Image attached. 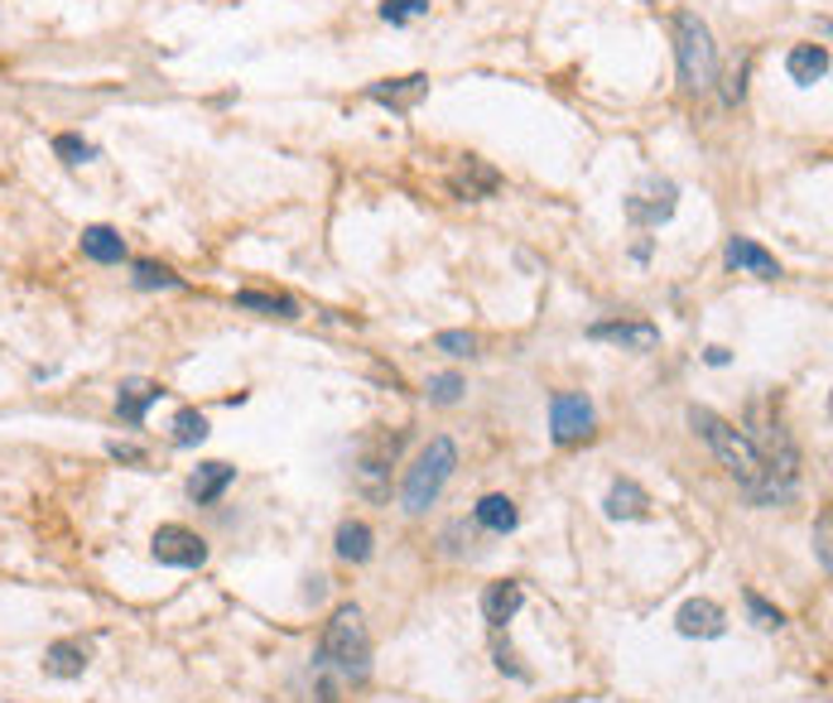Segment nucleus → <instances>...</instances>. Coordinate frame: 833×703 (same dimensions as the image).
Returning <instances> with one entry per match:
<instances>
[{
  "label": "nucleus",
  "instance_id": "24",
  "mask_svg": "<svg viewBox=\"0 0 833 703\" xmlns=\"http://www.w3.org/2000/svg\"><path fill=\"white\" fill-rule=\"evenodd\" d=\"M419 15H429V0H381V20L386 24H409Z\"/></svg>",
  "mask_w": 833,
  "mask_h": 703
},
{
  "label": "nucleus",
  "instance_id": "1",
  "mask_svg": "<svg viewBox=\"0 0 833 703\" xmlns=\"http://www.w3.org/2000/svg\"><path fill=\"white\" fill-rule=\"evenodd\" d=\"M690 424L708 439V448L718 454L723 468L747 487L751 501L771 507V501H786L790 492H795V482H790V477H780V472H771V462L761 458V448L751 444L747 434H737L723 415H713V409H698V405H694V409H690Z\"/></svg>",
  "mask_w": 833,
  "mask_h": 703
},
{
  "label": "nucleus",
  "instance_id": "8",
  "mask_svg": "<svg viewBox=\"0 0 833 703\" xmlns=\"http://www.w3.org/2000/svg\"><path fill=\"white\" fill-rule=\"evenodd\" d=\"M366 97L391 106V111H409V106H419L429 97V77L425 73H409V77H391V83H372L366 87Z\"/></svg>",
  "mask_w": 833,
  "mask_h": 703
},
{
  "label": "nucleus",
  "instance_id": "12",
  "mask_svg": "<svg viewBox=\"0 0 833 703\" xmlns=\"http://www.w3.org/2000/svg\"><path fill=\"white\" fill-rule=\"evenodd\" d=\"M160 395H164L160 381H140V376H130V381H121V391H116V415H121L126 424H140V419H145V409L160 401Z\"/></svg>",
  "mask_w": 833,
  "mask_h": 703
},
{
  "label": "nucleus",
  "instance_id": "22",
  "mask_svg": "<svg viewBox=\"0 0 833 703\" xmlns=\"http://www.w3.org/2000/svg\"><path fill=\"white\" fill-rule=\"evenodd\" d=\"M236 309H256V313H275V318H299V303L285 295H256V289H242L236 295Z\"/></svg>",
  "mask_w": 833,
  "mask_h": 703
},
{
  "label": "nucleus",
  "instance_id": "16",
  "mask_svg": "<svg viewBox=\"0 0 833 703\" xmlns=\"http://www.w3.org/2000/svg\"><path fill=\"white\" fill-rule=\"evenodd\" d=\"M521 603H525L521 583H492V588L482 593V617L492 621V627H506V621L521 613Z\"/></svg>",
  "mask_w": 833,
  "mask_h": 703
},
{
  "label": "nucleus",
  "instance_id": "7",
  "mask_svg": "<svg viewBox=\"0 0 833 703\" xmlns=\"http://www.w3.org/2000/svg\"><path fill=\"white\" fill-rule=\"evenodd\" d=\"M674 203H680V189H674L670 179H655V183H645L641 193L627 198V217L641 222V227H660V222L674 217Z\"/></svg>",
  "mask_w": 833,
  "mask_h": 703
},
{
  "label": "nucleus",
  "instance_id": "6",
  "mask_svg": "<svg viewBox=\"0 0 833 703\" xmlns=\"http://www.w3.org/2000/svg\"><path fill=\"white\" fill-rule=\"evenodd\" d=\"M592 401L588 395H554L549 401V434L554 444H578L592 434Z\"/></svg>",
  "mask_w": 833,
  "mask_h": 703
},
{
  "label": "nucleus",
  "instance_id": "17",
  "mask_svg": "<svg viewBox=\"0 0 833 703\" xmlns=\"http://www.w3.org/2000/svg\"><path fill=\"white\" fill-rule=\"evenodd\" d=\"M496 183H501V174H496L492 164L468 159V164H462V174H453V193L458 198H487V193H496Z\"/></svg>",
  "mask_w": 833,
  "mask_h": 703
},
{
  "label": "nucleus",
  "instance_id": "31",
  "mask_svg": "<svg viewBox=\"0 0 833 703\" xmlns=\"http://www.w3.org/2000/svg\"><path fill=\"white\" fill-rule=\"evenodd\" d=\"M496 665H501V670H511V674H521V680H525V670L515 665V656L506 651V646H496Z\"/></svg>",
  "mask_w": 833,
  "mask_h": 703
},
{
  "label": "nucleus",
  "instance_id": "5",
  "mask_svg": "<svg viewBox=\"0 0 833 703\" xmlns=\"http://www.w3.org/2000/svg\"><path fill=\"white\" fill-rule=\"evenodd\" d=\"M150 554L160 564H169V568H197L207 560V540L197 535V530H189V525H160L154 530V540H150Z\"/></svg>",
  "mask_w": 833,
  "mask_h": 703
},
{
  "label": "nucleus",
  "instance_id": "13",
  "mask_svg": "<svg viewBox=\"0 0 833 703\" xmlns=\"http://www.w3.org/2000/svg\"><path fill=\"white\" fill-rule=\"evenodd\" d=\"M786 73H790V83H800V87L824 83V73H829V49H824V44H795V49H790V58H786Z\"/></svg>",
  "mask_w": 833,
  "mask_h": 703
},
{
  "label": "nucleus",
  "instance_id": "26",
  "mask_svg": "<svg viewBox=\"0 0 833 703\" xmlns=\"http://www.w3.org/2000/svg\"><path fill=\"white\" fill-rule=\"evenodd\" d=\"M747 613H751V621H757L761 631H776V627H786V617H780V607H771V603H766L757 588H747Z\"/></svg>",
  "mask_w": 833,
  "mask_h": 703
},
{
  "label": "nucleus",
  "instance_id": "19",
  "mask_svg": "<svg viewBox=\"0 0 833 703\" xmlns=\"http://www.w3.org/2000/svg\"><path fill=\"white\" fill-rule=\"evenodd\" d=\"M645 507H651V501H645L637 482H612V492H607V515H612V521H641Z\"/></svg>",
  "mask_w": 833,
  "mask_h": 703
},
{
  "label": "nucleus",
  "instance_id": "28",
  "mask_svg": "<svg viewBox=\"0 0 833 703\" xmlns=\"http://www.w3.org/2000/svg\"><path fill=\"white\" fill-rule=\"evenodd\" d=\"M434 348L448 352V356H472V352H478V338H472V333H439V338H434Z\"/></svg>",
  "mask_w": 833,
  "mask_h": 703
},
{
  "label": "nucleus",
  "instance_id": "9",
  "mask_svg": "<svg viewBox=\"0 0 833 703\" xmlns=\"http://www.w3.org/2000/svg\"><path fill=\"white\" fill-rule=\"evenodd\" d=\"M723 260L733 265V270H743V275H757V280H776V275H780L776 256H771L766 246L751 242V236H733V242H727V251H723Z\"/></svg>",
  "mask_w": 833,
  "mask_h": 703
},
{
  "label": "nucleus",
  "instance_id": "21",
  "mask_svg": "<svg viewBox=\"0 0 833 703\" xmlns=\"http://www.w3.org/2000/svg\"><path fill=\"white\" fill-rule=\"evenodd\" d=\"M338 554H342V560H352V564L372 560V525H362V521L342 525L338 530Z\"/></svg>",
  "mask_w": 833,
  "mask_h": 703
},
{
  "label": "nucleus",
  "instance_id": "11",
  "mask_svg": "<svg viewBox=\"0 0 833 703\" xmlns=\"http://www.w3.org/2000/svg\"><path fill=\"white\" fill-rule=\"evenodd\" d=\"M674 627H680V636H704V641H713V636H723V631H727V617H723V607H718V603L694 598V603H684V607H680Z\"/></svg>",
  "mask_w": 833,
  "mask_h": 703
},
{
  "label": "nucleus",
  "instance_id": "30",
  "mask_svg": "<svg viewBox=\"0 0 833 703\" xmlns=\"http://www.w3.org/2000/svg\"><path fill=\"white\" fill-rule=\"evenodd\" d=\"M814 550H819V564L829 568V564H833V560H829V515H819V530H814Z\"/></svg>",
  "mask_w": 833,
  "mask_h": 703
},
{
  "label": "nucleus",
  "instance_id": "27",
  "mask_svg": "<svg viewBox=\"0 0 833 703\" xmlns=\"http://www.w3.org/2000/svg\"><path fill=\"white\" fill-rule=\"evenodd\" d=\"M54 155L63 159V164H87V159L97 155V150H92L83 136H58V140H54Z\"/></svg>",
  "mask_w": 833,
  "mask_h": 703
},
{
  "label": "nucleus",
  "instance_id": "20",
  "mask_svg": "<svg viewBox=\"0 0 833 703\" xmlns=\"http://www.w3.org/2000/svg\"><path fill=\"white\" fill-rule=\"evenodd\" d=\"M515 521H521V511H515V501H511V497L492 492V497H482V501H478V525H487L492 535H506V530H515Z\"/></svg>",
  "mask_w": 833,
  "mask_h": 703
},
{
  "label": "nucleus",
  "instance_id": "18",
  "mask_svg": "<svg viewBox=\"0 0 833 703\" xmlns=\"http://www.w3.org/2000/svg\"><path fill=\"white\" fill-rule=\"evenodd\" d=\"M83 256H87V260H97V265H116V260H126V242H121V232H111V227H87V232H83Z\"/></svg>",
  "mask_w": 833,
  "mask_h": 703
},
{
  "label": "nucleus",
  "instance_id": "14",
  "mask_svg": "<svg viewBox=\"0 0 833 703\" xmlns=\"http://www.w3.org/2000/svg\"><path fill=\"white\" fill-rule=\"evenodd\" d=\"M92 665V651L83 641H54L44 651V674H54V680H77Z\"/></svg>",
  "mask_w": 833,
  "mask_h": 703
},
{
  "label": "nucleus",
  "instance_id": "3",
  "mask_svg": "<svg viewBox=\"0 0 833 703\" xmlns=\"http://www.w3.org/2000/svg\"><path fill=\"white\" fill-rule=\"evenodd\" d=\"M323 660L338 665L348 680H366L372 670V641H366V627H362V613L356 607H338L333 621L323 631Z\"/></svg>",
  "mask_w": 833,
  "mask_h": 703
},
{
  "label": "nucleus",
  "instance_id": "25",
  "mask_svg": "<svg viewBox=\"0 0 833 703\" xmlns=\"http://www.w3.org/2000/svg\"><path fill=\"white\" fill-rule=\"evenodd\" d=\"M136 285H140V289H174V285H179V275L169 270V265L140 260V265H136Z\"/></svg>",
  "mask_w": 833,
  "mask_h": 703
},
{
  "label": "nucleus",
  "instance_id": "2",
  "mask_svg": "<svg viewBox=\"0 0 833 703\" xmlns=\"http://www.w3.org/2000/svg\"><path fill=\"white\" fill-rule=\"evenodd\" d=\"M674 53H680V87L684 92H708L718 77V49H713L708 24L694 10L674 15Z\"/></svg>",
  "mask_w": 833,
  "mask_h": 703
},
{
  "label": "nucleus",
  "instance_id": "15",
  "mask_svg": "<svg viewBox=\"0 0 833 703\" xmlns=\"http://www.w3.org/2000/svg\"><path fill=\"white\" fill-rule=\"evenodd\" d=\"M232 482H236V468H227V462H203V468L189 477V497L197 501V507H213Z\"/></svg>",
  "mask_w": 833,
  "mask_h": 703
},
{
  "label": "nucleus",
  "instance_id": "10",
  "mask_svg": "<svg viewBox=\"0 0 833 703\" xmlns=\"http://www.w3.org/2000/svg\"><path fill=\"white\" fill-rule=\"evenodd\" d=\"M588 338L592 342H617V348H627V352H655L660 348L655 323H592Z\"/></svg>",
  "mask_w": 833,
  "mask_h": 703
},
{
  "label": "nucleus",
  "instance_id": "4",
  "mask_svg": "<svg viewBox=\"0 0 833 703\" xmlns=\"http://www.w3.org/2000/svg\"><path fill=\"white\" fill-rule=\"evenodd\" d=\"M458 468V448L453 439H429V448L415 458V468L405 472V511H429L439 492L448 487V477Z\"/></svg>",
  "mask_w": 833,
  "mask_h": 703
},
{
  "label": "nucleus",
  "instance_id": "29",
  "mask_svg": "<svg viewBox=\"0 0 833 703\" xmlns=\"http://www.w3.org/2000/svg\"><path fill=\"white\" fill-rule=\"evenodd\" d=\"M458 395H462V376H453V371H448V376H434V381H429V401L453 405Z\"/></svg>",
  "mask_w": 833,
  "mask_h": 703
},
{
  "label": "nucleus",
  "instance_id": "32",
  "mask_svg": "<svg viewBox=\"0 0 833 703\" xmlns=\"http://www.w3.org/2000/svg\"><path fill=\"white\" fill-rule=\"evenodd\" d=\"M111 458H126V462H140L136 448H121V444H111Z\"/></svg>",
  "mask_w": 833,
  "mask_h": 703
},
{
  "label": "nucleus",
  "instance_id": "23",
  "mask_svg": "<svg viewBox=\"0 0 833 703\" xmlns=\"http://www.w3.org/2000/svg\"><path fill=\"white\" fill-rule=\"evenodd\" d=\"M203 439H207V419L197 415V409H179L174 415V444L189 448V444H203Z\"/></svg>",
  "mask_w": 833,
  "mask_h": 703
}]
</instances>
